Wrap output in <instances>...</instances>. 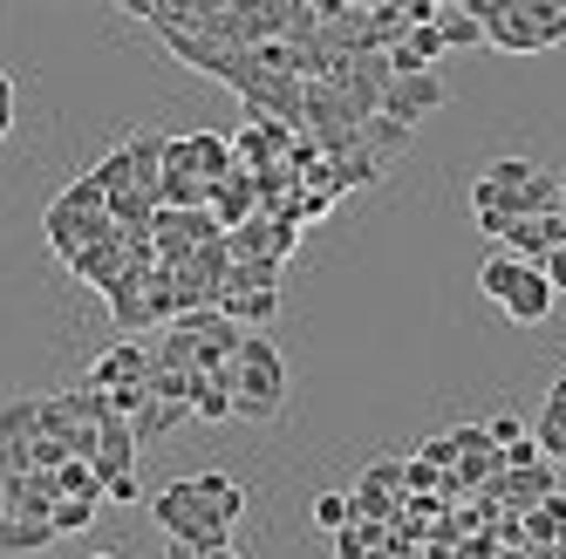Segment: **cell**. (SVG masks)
<instances>
[{
    "instance_id": "6da1fadb",
    "label": "cell",
    "mask_w": 566,
    "mask_h": 559,
    "mask_svg": "<svg viewBox=\"0 0 566 559\" xmlns=\"http://www.w3.org/2000/svg\"><path fill=\"white\" fill-rule=\"evenodd\" d=\"M484 42L505 55H539L566 42V8L559 0H471Z\"/></svg>"
},
{
    "instance_id": "7a4b0ae2",
    "label": "cell",
    "mask_w": 566,
    "mask_h": 559,
    "mask_svg": "<svg viewBox=\"0 0 566 559\" xmlns=\"http://www.w3.org/2000/svg\"><path fill=\"white\" fill-rule=\"evenodd\" d=\"M287 410V362L266 335L239 341V389H232V416L239 423H273Z\"/></svg>"
},
{
    "instance_id": "3957f363",
    "label": "cell",
    "mask_w": 566,
    "mask_h": 559,
    "mask_svg": "<svg viewBox=\"0 0 566 559\" xmlns=\"http://www.w3.org/2000/svg\"><path fill=\"white\" fill-rule=\"evenodd\" d=\"M150 518L165 526L191 559H206V552H219V546H232V526L212 511V505H198V492H191V477H178V485H165L150 498Z\"/></svg>"
},
{
    "instance_id": "277c9868",
    "label": "cell",
    "mask_w": 566,
    "mask_h": 559,
    "mask_svg": "<svg viewBox=\"0 0 566 559\" xmlns=\"http://www.w3.org/2000/svg\"><path fill=\"white\" fill-rule=\"evenodd\" d=\"M451 103V89H443V75H389V89H382V116H396L402 130H417L430 109Z\"/></svg>"
},
{
    "instance_id": "5b68a950",
    "label": "cell",
    "mask_w": 566,
    "mask_h": 559,
    "mask_svg": "<svg viewBox=\"0 0 566 559\" xmlns=\"http://www.w3.org/2000/svg\"><path fill=\"white\" fill-rule=\"evenodd\" d=\"M150 369H157V348H144V341H116L109 355H96V362H90V382H83V389L109 395V389H124V382H150Z\"/></svg>"
},
{
    "instance_id": "8992f818",
    "label": "cell",
    "mask_w": 566,
    "mask_h": 559,
    "mask_svg": "<svg viewBox=\"0 0 566 559\" xmlns=\"http://www.w3.org/2000/svg\"><path fill=\"white\" fill-rule=\"evenodd\" d=\"M553 300H559V294L546 287V273H539V266H525V273H518V287H512L499 307H505V321H518V328H539L546 314H553Z\"/></svg>"
},
{
    "instance_id": "52a82bcc",
    "label": "cell",
    "mask_w": 566,
    "mask_h": 559,
    "mask_svg": "<svg viewBox=\"0 0 566 559\" xmlns=\"http://www.w3.org/2000/svg\"><path fill=\"white\" fill-rule=\"evenodd\" d=\"M137 430L124 423V416H109L103 430H96V477L109 485V477H124V471H137Z\"/></svg>"
},
{
    "instance_id": "ba28073f",
    "label": "cell",
    "mask_w": 566,
    "mask_h": 559,
    "mask_svg": "<svg viewBox=\"0 0 566 559\" xmlns=\"http://www.w3.org/2000/svg\"><path fill=\"white\" fill-rule=\"evenodd\" d=\"M437 55H443V34L437 28H410L389 49V75H437Z\"/></svg>"
},
{
    "instance_id": "9c48e42d",
    "label": "cell",
    "mask_w": 566,
    "mask_h": 559,
    "mask_svg": "<svg viewBox=\"0 0 566 559\" xmlns=\"http://www.w3.org/2000/svg\"><path fill=\"white\" fill-rule=\"evenodd\" d=\"M191 492H198V505H212V511L226 518V526H232L239 511H247V492H239L226 471H198V477H191Z\"/></svg>"
},
{
    "instance_id": "30bf717a",
    "label": "cell",
    "mask_w": 566,
    "mask_h": 559,
    "mask_svg": "<svg viewBox=\"0 0 566 559\" xmlns=\"http://www.w3.org/2000/svg\"><path fill=\"white\" fill-rule=\"evenodd\" d=\"M499 253H512V260H525V266H539L553 246H546V219H512L505 225V239H499Z\"/></svg>"
},
{
    "instance_id": "8fae6325",
    "label": "cell",
    "mask_w": 566,
    "mask_h": 559,
    "mask_svg": "<svg viewBox=\"0 0 566 559\" xmlns=\"http://www.w3.org/2000/svg\"><path fill=\"white\" fill-rule=\"evenodd\" d=\"M382 171H389V165H382V157H376L369 144H355L348 157H335V191L348 198L355 184H382Z\"/></svg>"
},
{
    "instance_id": "7c38bea8",
    "label": "cell",
    "mask_w": 566,
    "mask_h": 559,
    "mask_svg": "<svg viewBox=\"0 0 566 559\" xmlns=\"http://www.w3.org/2000/svg\"><path fill=\"white\" fill-rule=\"evenodd\" d=\"M0 436L34 444V436H42V395H14V403H0Z\"/></svg>"
},
{
    "instance_id": "4fadbf2b",
    "label": "cell",
    "mask_w": 566,
    "mask_h": 559,
    "mask_svg": "<svg viewBox=\"0 0 566 559\" xmlns=\"http://www.w3.org/2000/svg\"><path fill=\"white\" fill-rule=\"evenodd\" d=\"M185 416H191V403H157V395H150V410L130 416V430H137V444H165V436H171Z\"/></svg>"
},
{
    "instance_id": "5bb4252c",
    "label": "cell",
    "mask_w": 566,
    "mask_h": 559,
    "mask_svg": "<svg viewBox=\"0 0 566 559\" xmlns=\"http://www.w3.org/2000/svg\"><path fill=\"white\" fill-rule=\"evenodd\" d=\"M42 546H55L49 518H8V526H0V552H42Z\"/></svg>"
},
{
    "instance_id": "9a60e30c",
    "label": "cell",
    "mask_w": 566,
    "mask_h": 559,
    "mask_svg": "<svg viewBox=\"0 0 566 559\" xmlns=\"http://www.w3.org/2000/svg\"><path fill=\"white\" fill-rule=\"evenodd\" d=\"M437 34H443V49H478L484 42L478 14L471 8H443V0H437Z\"/></svg>"
},
{
    "instance_id": "2e32d148",
    "label": "cell",
    "mask_w": 566,
    "mask_h": 559,
    "mask_svg": "<svg viewBox=\"0 0 566 559\" xmlns=\"http://www.w3.org/2000/svg\"><path fill=\"white\" fill-rule=\"evenodd\" d=\"M518 273H525V260H512V253H492V260L478 266V294H484V300H505V294L518 287Z\"/></svg>"
},
{
    "instance_id": "e0dca14e",
    "label": "cell",
    "mask_w": 566,
    "mask_h": 559,
    "mask_svg": "<svg viewBox=\"0 0 566 559\" xmlns=\"http://www.w3.org/2000/svg\"><path fill=\"white\" fill-rule=\"evenodd\" d=\"M410 137H417V130H402L396 116H369V124H361V144H369V150L382 157V165H389V157H402V150H410Z\"/></svg>"
},
{
    "instance_id": "ac0fdd59",
    "label": "cell",
    "mask_w": 566,
    "mask_h": 559,
    "mask_svg": "<svg viewBox=\"0 0 566 559\" xmlns=\"http://www.w3.org/2000/svg\"><path fill=\"white\" fill-rule=\"evenodd\" d=\"M55 485H62V498H96V505H103V477H96V464H83V457H69V464L55 471Z\"/></svg>"
},
{
    "instance_id": "d6986e66",
    "label": "cell",
    "mask_w": 566,
    "mask_h": 559,
    "mask_svg": "<svg viewBox=\"0 0 566 559\" xmlns=\"http://www.w3.org/2000/svg\"><path fill=\"white\" fill-rule=\"evenodd\" d=\"M533 444H539V457H566V403L559 395H546V416L533 430Z\"/></svg>"
},
{
    "instance_id": "ffe728a7",
    "label": "cell",
    "mask_w": 566,
    "mask_h": 559,
    "mask_svg": "<svg viewBox=\"0 0 566 559\" xmlns=\"http://www.w3.org/2000/svg\"><path fill=\"white\" fill-rule=\"evenodd\" d=\"M478 178H492L499 191H525V184L539 178V165H533V157H492V165H484Z\"/></svg>"
},
{
    "instance_id": "44dd1931",
    "label": "cell",
    "mask_w": 566,
    "mask_h": 559,
    "mask_svg": "<svg viewBox=\"0 0 566 559\" xmlns=\"http://www.w3.org/2000/svg\"><path fill=\"white\" fill-rule=\"evenodd\" d=\"M49 526H55V539H69V532H90V526H96V498H62V505L49 511Z\"/></svg>"
},
{
    "instance_id": "7402d4cb",
    "label": "cell",
    "mask_w": 566,
    "mask_h": 559,
    "mask_svg": "<svg viewBox=\"0 0 566 559\" xmlns=\"http://www.w3.org/2000/svg\"><path fill=\"white\" fill-rule=\"evenodd\" d=\"M348 518H355V511H348V492H321V498H314V526H321V532H342Z\"/></svg>"
},
{
    "instance_id": "603a6c76",
    "label": "cell",
    "mask_w": 566,
    "mask_h": 559,
    "mask_svg": "<svg viewBox=\"0 0 566 559\" xmlns=\"http://www.w3.org/2000/svg\"><path fill=\"white\" fill-rule=\"evenodd\" d=\"M150 395L157 403H191V376L185 369H150Z\"/></svg>"
},
{
    "instance_id": "cb8c5ba5",
    "label": "cell",
    "mask_w": 566,
    "mask_h": 559,
    "mask_svg": "<svg viewBox=\"0 0 566 559\" xmlns=\"http://www.w3.org/2000/svg\"><path fill=\"white\" fill-rule=\"evenodd\" d=\"M458 457H464V451H458V436H451V430L430 436V444L417 451V464H430V471H458Z\"/></svg>"
},
{
    "instance_id": "d4e9b609",
    "label": "cell",
    "mask_w": 566,
    "mask_h": 559,
    "mask_svg": "<svg viewBox=\"0 0 566 559\" xmlns=\"http://www.w3.org/2000/svg\"><path fill=\"white\" fill-rule=\"evenodd\" d=\"M525 526H533V539H559V526H566V498L553 492V498H546L533 518H525Z\"/></svg>"
},
{
    "instance_id": "484cf974",
    "label": "cell",
    "mask_w": 566,
    "mask_h": 559,
    "mask_svg": "<svg viewBox=\"0 0 566 559\" xmlns=\"http://www.w3.org/2000/svg\"><path fill=\"white\" fill-rule=\"evenodd\" d=\"M335 552H342V559H369V552H376V526H342V532H335Z\"/></svg>"
},
{
    "instance_id": "4316f807",
    "label": "cell",
    "mask_w": 566,
    "mask_h": 559,
    "mask_svg": "<svg viewBox=\"0 0 566 559\" xmlns=\"http://www.w3.org/2000/svg\"><path fill=\"white\" fill-rule=\"evenodd\" d=\"M518 436H525V423H518L512 410H499L492 423H484V444H492V451H512V444H518Z\"/></svg>"
},
{
    "instance_id": "83f0119b",
    "label": "cell",
    "mask_w": 566,
    "mask_h": 559,
    "mask_svg": "<svg viewBox=\"0 0 566 559\" xmlns=\"http://www.w3.org/2000/svg\"><path fill=\"white\" fill-rule=\"evenodd\" d=\"M361 485H369V492H402V464H369V471H361Z\"/></svg>"
},
{
    "instance_id": "f1b7e54d",
    "label": "cell",
    "mask_w": 566,
    "mask_h": 559,
    "mask_svg": "<svg viewBox=\"0 0 566 559\" xmlns=\"http://www.w3.org/2000/svg\"><path fill=\"white\" fill-rule=\"evenodd\" d=\"M103 498H109V505H144V485H137V471L109 477V485H103Z\"/></svg>"
},
{
    "instance_id": "f546056e",
    "label": "cell",
    "mask_w": 566,
    "mask_h": 559,
    "mask_svg": "<svg viewBox=\"0 0 566 559\" xmlns=\"http://www.w3.org/2000/svg\"><path fill=\"white\" fill-rule=\"evenodd\" d=\"M499 457H505V471H533V464H539V444H533V436H518V444L499 451Z\"/></svg>"
},
{
    "instance_id": "4dcf8cb0",
    "label": "cell",
    "mask_w": 566,
    "mask_h": 559,
    "mask_svg": "<svg viewBox=\"0 0 566 559\" xmlns=\"http://www.w3.org/2000/svg\"><path fill=\"white\" fill-rule=\"evenodd\" d=\"M539 273H546V287H553V294H566V253H559V246L539 260Z\"/></svg>"
},
{
    "instance_id": "1f68e13d",
    "label": "cell",
    "mask_w": 566,
    "mask_h": 559,
    "mask_svg": "<svg viewBox=\"0 0 566 559\" xmlns=\"http://www.w3.org/2000/svg\"><path fill=\"white\" fill-rule=\"evenodd\" d=\"M8 518H14V505H8V477H0V526H8Z\"/></svg>"
},
{
    "instance_id": "d6a6232c",
    "label": "cell",
    "mask_w": 566,
    "mask_h": 559,
    "mask_svg": "<svg viewBox=\"0 0 566 559\" xmlns=\"http://www.w3.org/2000/svg\"><path fill=\"white\" fill-rule=\"evenodd\" d=\"M206 559H239V552H232V546H219V552H206Z\"/></svg>"
},
{
    "instance_id": "836d02e7",
    "label": "cell",
    "mask_w": 566,
    "mask_h": 559,
    "mask_svg": "<svg viewBox=\"0 0 566 559\" xmlns=\"http://www.w3.org/2000/svg\"><path fill=\"white\" fill-rule=\"evenodd\" d=\"M90 559H116V552H90Z\"/></svg>"
},
{
    "instance_id": "e575fe53",
    "label": "cell",
    "mask_w": 566,
    "mask_h": 559,
    "mask_svg": "<svg viewBox=\"0 0 566 559\" xmlns=\"http://www.w3.org/2000/svg\"><path fill=\"white\" fill-rule=\"evenodd\" d=\"M559 198H566V171H559Z\"/></svg>"
},
{
    "instance_id": "d590c367",
    "label": "cell",
    "mask_w": 566,
    "mask_h": 559,
    "mask_svg": "<svg viewBox=\"0 0 566 559\" xmlns=\"http://www.w3.org/2000/svg\"><path fill=\"white\" fill-rule=\"evenodd\" d=\"M178 559H191V552H185V546H178Z\"/></svg>"
}]
</instances>
